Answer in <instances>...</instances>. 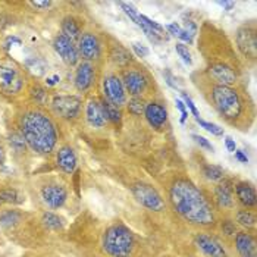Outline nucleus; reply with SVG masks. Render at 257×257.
<instances>
[{"label":"nucleus","instance_id":"obj_1","mask_svg":"<svg viewBox=\"0 0 257 257\" xmlns=\"http://www.w3.org/2000/svg\"><path fill=\"white\" fill-rule=\"evenodd\" d=\"M169 200L175 212L188 224L197 226L215 224V212L209 200L191 181L176 179L169 190Z\"/></svg>","mask_w":257,"mask_h":257},{"label":"nucleus","instance_id":"obj_2","mask_svg":"<svg viewBox=\"0 0 257 257\" xmlns=\"http://www.w3.org/2000/svg\"><path fill=\"white\" fill-rule=\"evenodd\" d=\"M21 134L27 146L37 155H49L58 143V131L53 121L43 112L30 110L21 116Z\"/></svg>","mask_w":257,"mask_h":257},{"label":"nucleus","instance_id":"obj_3","mask_svg":"<svg viewBox=\"0 0 257 257\" xmlns=\"http://www.w3.org/2000/svg\"><path fill=\"white\" fill-rule=\"evenodd\" d=\"M101 247L110 257H129L135 247L132 231L124 224L109 226L101 237Z\"/></svg>","mask_w":257,"mask_h":257},{"label":"nucleus","instance_id":"obj_4","mask_svg":"<svg viewBox=\"0 0 257 257\" xmlns=\"http://www.w3.org/2000/svg\"><path fill=\"white\" fill-rule=\"evenodd\" d=\"M212 98L222 116L226 119H237L243 112V101L238 91L228 86H215L212 88Z\"/></svg>","mask_w":257,"mask_h":257},{"label":"nucleus","instance_id":"obj_5","mask_svg":"<svg viewBox=\"0 0 257 257\" xmlns=\"http://www.w3.org/2000/svg\"><path fill=\"white\" fill-rule=\"evenodd\" d=\"M24 88V75L19 65L9 58L0 59V90L6 94H18Z\"/></svg>","mask_w":257,"mask_h":257},{"label":"nucleus","instance_id":"obj_6","mask_svg":"<svg viewBox=\"0 0 257 257\" xmlns=\"http://www.w3.org/2000/svg\"><path fill=\"white\" fill-rule=\"evenodd\" d=\"M131 190H132V195L135 197V200L147 210L162 212L165 209V200L153 185L146 184V182H137L132 185Z\"/></svg>","mask_w":257,"mask_h":257},{"label":"nucleus","instance_id":"obj_7","mask_svg":"<svg viewBox=\"0 0 257 257\" xmlns=\"http://www.w3.org/2000/svg\"><path fill=\"white\" fill-rule=\"evenodd\" d=\"M103 94L106 97V101L113 104L115 107H121V106L127 104V91L122 84V80L113 74L104 77Z\"/></svg>","mask_w":257,"mask_h":257},{"label":"nucleus","instance_id":"obj_8","mask_svg":"<svg viewBox=\"0 0 257 257\" xmlns=\"http://www.w3.org/2000/svg\"><path fill=\"white\" fill-rule=\"evenodd\" d=\"M83 100L77 96H56L52 100L53 112L62 119H74L80 115Z\"/></svg>","mask_w":257,"mask_h":257},{"label":"nucleus","instance_id":"obj_9","mask_svg":"<svg viewBox=\"0 0 257 257\" xmlns=\"http://www.w3.org/2000/svg\"><path fill=\"white\" fill-rule=\"evenodd\" d=\"M77 49H78L80 56L86 62L97 61L100 58V53H101L100 41H98L96 34H93V32H84V34H81V37L78 38Z\"/></svg>","mask_w":257,"mask_h":257},{"label":"nucleus","instance_id":"obj_10","mask_svg":"<svg viewBox=\"0 0 257 257\" xmlns=\"http://www.w3.org/2000/svg\"><path fill=\"white\" fill-rule=\"evenodd\" d=\"M53 49H55V52L61 56V59L68 66H75V65L78 64V61H80L78 49H77L75 43L71 41L69 38H66L65 35L59 34L53 40Z\"/></svg>","mask_w":257,"mask_h":257},{"label":"nucleus","instance_id":"obj_11","mask_svg":"<svg viewBox=\"0 0 257 257\" xmlns=\"http://www.w3.org/2000/svg\"><path fill=\"white\" fill-rule=\"evenodd\" d=\"M197 249L207 257H228L225 247L209 234H197L194 238Z\"/></svg>","mask_w":257,"mask_h":257},{"label":"nucleus","instance_id":"obj_12","mask_svg":"<svg viewBox=\"0 0 257 257\" xmlns=\"http://www.w3.org/2000/svg\"><path fill=\"white\" fill-rule=\"evenodd\" d=\"M41 198L50 209H61L66 203L68 191L59 184H49L41 188Z\"/></svg>","mask_w":257,"mask_h":257},{"label":"nucleus","instance_id":"obj_13","mask_svg":"<svg viewBox=\"0 0 257 257\" xmlns=\"http://www.w3.org/2000/svg\"><path fill=\"white\" fill-rule=\"evenodd\" d=\"M237 44L238 49L247 56L255 59L257 52V38L256 31L249 28V27H243L237 31Z\"/></svg>","mask_w":257,"mask_h":257},{"label":"nucleus","instance_id":"obj_14","mask_svg":"<svg viewBox=\"0 0 257 257\" xmlns=\"http://www.w3.org/2000/svg\"><path fill=\"white\" fill-rule=\"evenodd\" d=\"M94 78H96V71H94L93 65L90 62H86V61L78 64L77 69H75V77H74V83H75L77 90L87 91L93 86Z\"/></svg>","mask_w":257,"mask_h":257},{"label":"nucleus","instance_id":"obj_15","mask_svg":"<svg viewBox=\"0 0 257 257\" xmlns=\"http://www.w3.org/2000/svg\"><path fill=\"white\" fill-rule=\"evenodd\" d=\"M122 84L125 87V91L129 93L132 97H140L144 93V90L147 87L146 77L141 72H138V71H127V72H124Z\"/></svg>","mask_w":257,"mask_h":257},{"label":"nucleus","instance_id":"obj_16","mask_svg":"<svg viewBox=\"0 0 257 257\" xmlns=\"http://www.w3.org/2000/svg\"><path fill=\"white\" fill-rule=\"evenodd\" d=\"M144 116H146V121L149 122V125L152 128L161 129L168 121V110L165 106H162L161 103L152 101L146 106Z\"/></svg>","mask_w":257,"mask_h":257},{"label":"nucleus","instance_id":"obj_17","mask_svg":"<svg viewBox=\"0 0 257 257\" xmlns=\"http://www.w3.org/2000/svg\"><path fill=\"white\" fill-rule=\"evenodd\" d=\"M86 118L88 124L94 128H103L107 124V116L104 112V107L96 98L90 100L86 106Z\"/></svg>","mask_w":257,"mask_h":257},{"label":"nucleus","instance_id":"obj_18","mask_svg":"<svg viewBox=\"0 0 257 257\" xmlns=\"http://www.w3.org/2000/svg\"><path fill=\"white\" fill-rule=\"evenodd\" d=\"M209 75L218 83V86L231 87L237 81L235 71L225 64H213L209 68Z\"/></svg>","mask_w":257,"mask_h":257},{"label":"nucleus","instance_id":"obj_19","mask_svg":"<svg viewBox=\"0 0 257 257\" xmlns=\"http://www.w3.org/2000/svg\"><path fill=\"white\" fill-rule=\"evenodd\" d=\"M235 249L241 257H257L256 240L249 232L235 234Z\"/></svg>","mask_w":257,"mask_h":257},{"label":"nucleus","instance_id":"obj_20","mask_svg":"<svg viewBox=\"0 0 257 257\" xmlns=\"http://www.w3.org/2000/svg\"><path fill=\"white\" fill-rule=\"evenodd\" d=\"M77 155L74 152V149L71 146H64L58 150L56 153V165L58 168L64 172V173H74L75 168H77Z\"/></svg>","mask_w":257,"mask_h":257},{"label":"nucleus","instance_id":"obj_21","mask_svg":"<svg viewBox=\"0 0 257 257\" xmlns=\"http://www.w3.org/2000/svg\"><path fill=\"white\" fill-rule=\"evenodd\" d=\"M235 194H237L238 201H240L244 207H247V209L256 207V191H255V188H253L250 184H247V182H240V184H237V187H235Z\"/></svg>","mask_w":257,"mask_h":257},{"label":"nucleus","instance_id":"obj_22","mask_svg":"<svg viewBox=\"0 0 257 257\" xmlns=\"http://www.w3.org/2000/svg\"><path fill=\"white\" fill-rule=\"evenodd\" d=\"M215 200L221 209H232L234 206V190L228 184H219L215 188Z\"/></svg>","mask_w":257,"mask_h":257},{"label":"nucleus","instance_id":"obj_23","mask_svg":"<svg viewBox=\"0 0 257 257\" xmlns=\"http://www.w3.org/2000/svg\"><path fill=\"white\" fill-rule=\"evenodd\" d=\"M119 6L122 7V10H124V12L128 15L129 18H131V19H132V21H134V22H135V24H137V25H138V27H140L143 31L146 32V35H147V37H149L152 41L158 43V41L161 40L162 35L156 34V32L150 31V30H149V28H147V27H146V25L141 22V19H140V13H138V12H137V10H135V9L131 6V4H128V3H119Z\"/></svg>","mask_w":257,"mask_h":257},{"label":"nucleus","instance_id":"obj_24","mask_svg":"<svg viewBox=\"0 0 257 257\" xmlns=\"http://www.w3.org/2000/svg\"><path fill=\"white\" fill-rule=\"evenodd\" d=\"M62 35L69 38L71 41H75V40H78L81 37L80 25L77 24V21L74 18L68 16L62 21Z\"/></svg>","mask_w":257,"mask_h":257},{"label":"nucleus","instance_id":"obj_25","mask_svg":"<svg viewBox=\"0 0 257 257\" xmlns=\"http://www.w3.org/2000/svg\"><path fill=\"white\" fill-rule=\"evenodd\" d=\"M110 59L118 65V66H127L131 62V55L127 49H124L121 44L113 46L110 50Z\"/></svg>","mask_w":257,"mask_h":257},{"label":"nucleus","instance_id":"obj_26","mask_svg":"<svg viewBox=\"0 0 257 257\" xmlns=\"http://www.w3.org/2000/svg\"><path fill=\"white\" fill-rule=\"evenodd\" d=\"M41 222H43V225L46 226L47 229H50V231H59L64 226L62 219L58 215L52 213V212H46L43 215V218H41Z\"/></svg>","mask_w":257,"mask_h":257},{"label":"nucleus","instance_id":"obj_27","mask_svg":"<svg viewBox=\"0 0 257 257\" xmlns=\"http://www.w3.org/2000/svg\"><path fill=\"white\" fill-rule=\"evenodd\" d=\"M235 218H237V222L244 228H255L256 226V215L250 210H238Z\"/></svg>","mask_w":257,"mask_h":257},{"label":"nucleus","instance_id":"obj_28","mask_svg":"<svg viewBox=\"0 0 257 257\" xmlns=\"http://www.w3.org/2000/svg\"><path fill=\"white\" fill-rule=\"evenodd\" d=\"M146 106H147V103L141 97H132L129 101H127V107H128L129 113H132L135 116L144 115Z\"/></svg>","mask_w":257,"mask_h":257},{"label":"nucleus","instance_id":"obj_29","mask_svg":"<svg viewBox=\"0 0 257 257\" xmlns=\"http://www.w3.org/2000/svg\"><path fill=\"white\" fill-rule=\"evenodd\" d=\"M103 107H104V112H106V116H107V121H112L115 125H119L121 124V119H122V115L119 112V107H115L113 104L104 101L101 103Z\"/></svg>","mask_w":257,"mask_h":257},{"label":"nucleus","instance_id":"obj_30","mask_svg":"<svg viewBox=\"0 0 257 257\" xmlns=\"http://www.w3.org/2000/svg\"><path fill=\"white\" fill-rule=\"evenodd\" d=\"M19 219H21V215L16 210H6L0 215V225L9 228V226L18 224Z\"/></svg>","mask_w":257,"mask_h":257},{"label":"nucleus","instance_id":"obj_31","mask_svg":"<svg viewBox=\"0 0 257 257\" xmlns=\"http://www.w3.org/2000/svg\"><path fill=\"white\" fill-rule=\"evenodd\" d=\"M204 175L210 181H221L224 178V169L216 165H206L204 166Z\"/></svg>","mask_w":257,"mask_h":257},{"label":"nucleus","instance_id":"obj_32","mask_svg":"<svg viewBox=\"0 0 257 257\" xmlns=\"http://www.w3.org/2000/svg\"><path fill=\"white\" fill-rule=\"evenodd\" d=\"M195 121H197V124H198L201 128H204L207 132H210L212 135H216V137L224 135V128H222L221 125H216V124H213V122H207V121L201 119L200 116L195 118Z\"/></svg>","mask_w":257,"mask_h":257},{"label":"nucleus","instance_id":"obj_33","mask_svg":"<svg viewBox=\"0 0 257 257\" xmlns=\"http://www.w3.org/2000/svg\"><path fill=\"white\" fill-rule=\"evenodd\" d=\"M0 200L1 203H12V204H19L22 203V197L15 190H1L0 191Z\"/></svg>","mask_w":257,"mask_h":257},{"label":"nucleus","instance_id":"obj_34","mask_svg":"<svg viewBox=\"0 0 257 257\" xmlns=\"http://www.w3.org/2000/svg\"><path fill=\"white\" fill-rule=\"evenodd\" d=\"M175 52L176 55L182 59V62L187 65H193V56H191V52L188 50V46L182 44V43H178L175 46Z\"/></svg>","mask_w":257,"mask_h":257},{"label":"nucleus","instance_id":"obj_35","mask_svg":"<svg viewBox=\"0 0 257 257\" xmlns=\"http://www.w3.org/2000/svg\"><path fill=\"white\" fill-rule=\"evenodd\" d=\"M9 143H10V147L15 149L16 152L25 150V146H27V143H25V140H24V137H22L21 132H13L9 137Z\"/></svg>","mask_w":257,"mask_h":257},{"label":"nucleus","instance_id":"obj_36","mask_svg":"<svg viewBox=\"0 0 257 257\" xmlns=\"http://www.w3.org/2000/svg\"><path fill=\"white\" fill-rule=\"evenodd\" d=\"M25 65H27V68H28L31 72L37 74V75H43L44 71H46V64H44L41 59H38V58H31V59H28Z\"/></svg>","mask_w":257,"mask_h":257},{"label":"nucleus","instance_id":"obj_37","mask_svg":"<svg viewBox=\"0 0 257 257\" xmlns=\"http://www.w3.org/2000/svg\"><path fill=\"white\" fill-rule=\"evenodd\" d=\"M191 138H193L194 141H195L201 149H206V150L213 152V146L210 144V141H209L207 138H204V137H201V135H197V134H193V135H191Z\"/></svg>","mask_w":257,"mask_h":257},{"label":"nucleus","instance_id":"obj_38","mask_svg":"<svg viewBox=\"0 0 257 257\" xmlns=\"http://www.w3.org/2000/svg\"><path fill=\"white\" fill-rule=\"evenodd\" d=\"M132 50L135 52V55L138 56V58H147L149 56V49L146 47V46H143L141 43H138V41H134L132 43Z\"/></svg>","mask_w":257,"mask_h":257},{"label":"nucleus","instance_id":"obj_39","mask_svg":"<svg viewBox=\"0 0 257 257\" xmlns=\"http://www.w3.org/2000/svg\"><path fill=\"white\" fill-rule=\"evenodd\" d=\"M182 98H184V101H185V107H188V109H190V112L193 113L194 118H198L200 115H198V110H197V107H195L194 101L191 100V97L188 96L187 93H182Z\"/></svg>","mask_w":257,"mask_h":257},{"label":"nucleus","instance_id":"obj_40","mask_svg":"<svg viewBox=\"0 0 257 257\" xmlns=\"http://www.w3.org/2000/svg\"><path fill=\"white\" fill-rule=\"evenodd\" d=\"M30 4L38 10H46L52 6V1L50 0H32V1H30Z\"/></svg>","mask_w":257,"mask_h":257},{"label":"nucleus","instance_id":"obj_41","mask_svg":"<svg viewBox=\"0 0 257 257\" xmlns=\"http://www.w3.org/2000/svg\"><path fill=\"white\" fill-rule=\"evenodd\" d=\"M169 34H172V35H175V37H178L181 31H182V27L178 24V22H172V24H168L166 27H165Z\"/></svg>","mask_w":257,"mask_h":257},{"label":"nucleus","instance_id":"obj_42","mask_svg":"<svg viewBox=\"0 0 257 257\" xmlns=\"http://www.w3.org/2000/svg\"><path fill=\"white\" fill-rule=\"evenodd\" d=\"M176 107H178L179 112H181V122H185V119H187V116H188V112H187V107H185L184 101L179 100V98H176Z\"/></svg>","mask_w":257,"mask_h":257},{"label":"nucleus","instance_id":"obj_43","mask_svg":"<svg viewBox=\"0 0 257 257\" xmlns=\"http://www.w3.org/2000/svg\"><path fill=\"white\" fill-rule=\"evenodd\" d=\"M32 97L37 100V101H43L44 98H46V93H44V90L43 88H40V87H35V88H32Z\"/></svg>","mask_w":257,"mask_h":257},{"label":"nucleus","instance_id":"obj_44","mask_svg":"<svg viewBox=\"0 0 257 257\" xmlns=\"http://www.w3.org/2000/svg\"><path fill=\"white\" fill-rule=\"evenodd\" d=\"M163 77H165V81L168 83V86H169V87L176 88V84L173 83V81H175V78H173V75L171 74V71H169V69H166V71L163 72Z\"/></svg>","mask_w":257,"mask_h":257},{"label":"nucleus","instance_id":"obj_45","mask_svg":"<svg viewBox=\"0 0 257 257\" xmlns=\"http://www.w3.org/2000/svg\"><path fill=\"white\" fill-rule=\"evenodd\" d=\"M178 38H179V40H182V41H185V43H188V44H193V41H194L193 35L187 31V30H184V28H182L181 34L178 35Z\"/></svg>","mask_w":257,"mask_h":257},{"label":"nucleus","instance_id":"obj_46","mask_svg":"<svg viewBox=\"0 0 257 257\" xmlns=\"http://www.w3.org/2000/svg\"><path fill=\"white\" fill-rule=\"evenodd\" d=\"M222 229H224L226 235H234L235 234V224H232L231 221H226L222 225Z\"/></svg>","mask_w":257,"mask_h":257},{"label":"nucleus","instance_id":"obj_47","mask_svg":"<svg viewBox=\"0 0 257 257\" xmlns=\"http://www.w3.org/2000/svg\"><path fill=\"white\" fill-rule=\"evenodd\" d=\"M225 146L226 149H228V152H231V153H234L237 150V144H235V141L231 137H226L225 138Z\"/></svg>","mask_w":257,"mask_h":257},{"label":"nucleus","instance_id":"obj_48","mask_svg":"<svg viewBox=\"0 0 257 257\" xmlns=\"http://www.w3.org/2000/svg\"><path fill=\"white\" fill-rule=\"evenodd\" d=\"M234 153H235V158H237L238 161L241 162V163H247V161H249V159H247V156H246V155H244V153H243L241 150H235Z\"/></svg>","mask_w":257,"mask_h":257},{"label":"nucleus","instance_id":"obj_49","mask_svg":"<svg viewBox=\"0 0 257 257\" xmlns=\"http://www.w3.org/2000/svg\"><path fill=\"white\" fill-rule=\"evenodd\" d=\"M218 4L219 6H222V7H225L226 10H231L235 4H234V1H218Z\"/></svg>","mask_w":257,"mask_h":257},{"label":"nucleus","instance_id":"obj_50","mask_svg":"<svg viewBox=\"0 0 257 257\" xmlns=\"http://www.w3.org/2000/svg\"><path fill=\"white\" fill-rule=\"evenodd\" d=\"M1 156H3V153H1V149H0V159H1Z\"/></svg>","mask_w":257,"mask_h":257},{"label":"nucleus","instance_id":"obj_51","mask_svg":"<svg viewBox=\"0 0 257 257\" xmlns=\"http://www.w3.org/2000/svg\"><path fill=\"white\" fill-rule=\"evenodd\" d=\"M0 204H1V200H0Z\"/></svg>","mask_w":257,"mask_h":257}]
</instances>
